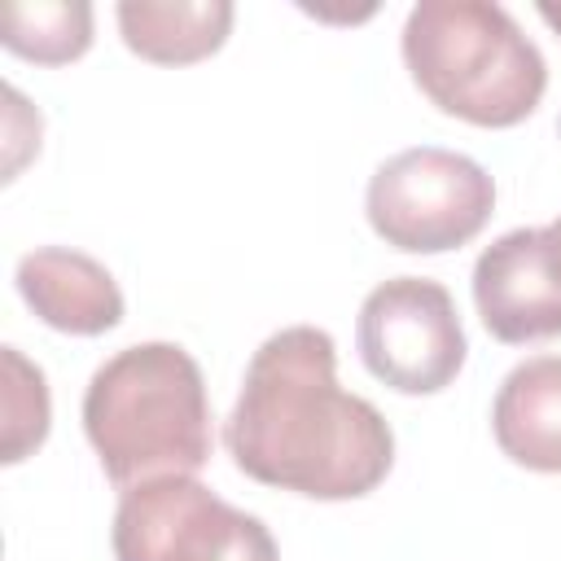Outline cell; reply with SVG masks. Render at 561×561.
<instances>
[{
  "label": "cell",
  "mask_w": 561,
  "mask_h": 561,
  "mask_svg": "<svg viewBox=\"0 0 561 561\" xmlns=\"http://www.w3.org/2000/svg\"><path fill=\"white\" fill-rule=\"evenodd\" d=\"M224 447L245 478L307 500H359L394 465L390 421L337 386V346L316 324H289L254 351Z\"/></svg>",
  "instance_id": "obj_1"
},
{
  "label": "cell",
  "mask_w": 561,
  "mask_h": 561,
  "mask_svg": "<svg viewBox=\"0 0 561 561\" xmlns=\"http://www.w3.org/2000/svg\"><path fill=\"white\" fill-rule=\"evenodd\" d=\"M83 434L114 486L197 473L210 460V403L197 359L175 342L110 355L83 390Z\"/></svg>",
  "instance_id": "obj_2"
},
{
  "label": "cell",
  "mask_w": 561,
  "mask_h": 561,
  "mask_svg": "<svg viewBox=\"0 0 561 561\" xmlns=\"http://www.w3.org/2000/svg\"><path fill=\"white\" fill-rule=\"evenodd\" d=\"M403 66L443 114L473 127L526 123L548 88L535 39L486 0H421L403 22Z\"/></svg>",
  "instance_id": "obj_3"
},
{
  "label": "cell",
  "mask_w": 561,
  "mask_h": 561,
  "mask_svg": "<svg viewBox=\"0 0 561 561\" xmlns=\"http://www.w3.org/2000/svg\"><path fill=\"white\" fill-rule=\"evenodd\" d=\"M364 210L386 245L403 254H447L486 228L495 180L469 153L416 145L373 171Z\"/></svg>",
  "instance_id": "obj_4"
},
{
  "label": "cell",
  "mask_w": 561,
  "mask_h": 561,
  "mask_svg": "<svg viewBox=\"0 0 561 561\" xmlns=\"http://www.w3.org/2000/svg\"><path fill=\"white\" fill-rule=\"evenodd\" d=\"M114 561H280L272 530L193 473L136 482L114 508Z\"/></svg>",
  "instance_id": "obj_5"
},
{
  "label": "cell",
  "mask_w": 561,
  "mask_h": 561,
  "mask_svg": "<svg viewBox=\"0 0 561 561\" xmlns=\"http://www.w3.org/2000/svg\"><path fill=\"white\" fill-rule=\"evenodd\" d=\"M355 346L364 368L399 394L447 390L469 355L451 294L430 276H390L359 302Z\"/></svg>",
  "instance_id": "obj_6"
},
{
  "label": "cell",
  "mask_w": 561,
  "mask_h": 561,
  "mask_svg": "<svg viewBox=\"0 0 561 561\" xmlns=\"http://www.w3.org/2000/svg\"><path fill=\"white\" fill-rule=\"evenodd\" d=\"M473 307L508 346L561 337V241L548 228H513L473 263Z\"/></svg>",
  "instance_id": "obj_7"
},
{
  "label": "cell",
  "mask_w": 561,
  "mask_h": 561,
  "mask_svg": "<svg viewBox=\"0 0 561 561\" xmlns=\"http://www.w3.org/2000/svg\"><path fill=\"white\" fill-rule=\"evenodd\" d=\"M22 302L57 333L101 337L123 320V289L105 263L70 245H39L18 259Z\"/></svg>",
  "instance_id": "obj_8"
},
{
  "label": "cell",
  "mask_w": 561,
  "mask_h": 561,
  "mask_svg": "<svg viewBox=\"0 0 561 561\" xmlns=\"http://www.w3.org/2000/svg\"><path fill=\"white\" fill-rule=\"evenodd\" d=\"M491 434L500 451L535 473H561V355L522 359L495 390Z\"/></svg>",
  "instance_id": "obj_9"
},
{
  "label": "cell",
  "mask_w": 561,
  "mask_h": 561,
  "mask_svg": "<svg viewBox=\"0 0 561 561\" xmlns=\"http://www.w3.org/2000/svg\"><path fill=\"white\" fill-rule=\"evenodd\" d=\"M123 44L153 66H193L224 48L237 9L228 0H123L114 9Z\"/></svg>",
  "instance_id": "obj_10"
},
{
  "label": "cell",
  "mask_w": 561,
  "mask_h": 561,
  "mask_svg": "<svg viewBox=\"0 0 561 561\" xmlns=\"http://www.w3.org/2000/svg\"><path fill=\"white\" fill-rule=\"evenodd\" d=\"M0 44L35 66H66L92 48L88 0H13L0 9Z\"/></svg>",
  "instance_id": "obj_11"
},
{
  "label": "cell",
  "mask_w": 561,
  "mask_h": 561,
  "mask_svg": "<svg viewBox=\"0 0 561 561\" xmlns=\"http://www.w3.org/2000/svg\"><path fill=\"white\" fill-rule=\"evenodd\" d=\"M0 359H4V443H0V460L22 465L48 438L53 399H48V381H44L39 364H31L18 346H4Z\"/></svg>",
  "instance_id": "obj_12"
},
{
  "label": "cell",
  "mask_w": 561,
  "mask_h": 561,
  "mask_svg": "<svg viewBox=\"0 0 561 561\" xmlns=\"http://www.w3.org/2000/svg\"><path fill=\"white\" fill-rule=\"evenodd\" d=\"M539 18L561 35V4H557V0H543V4H539Z\"/></svg>",
  "instance_id": "obj_13"
},
{
  "label": "cell",
  "mask_w": 561,
  "mask_h": 561,
  "mask_svg": "<svg viewBox=\"0 0 561 561\" xmlns=\"http://www.w3.org/2000/svg\"><path fill=\"white\" fill-rule=\"evenodd\" d=\"M548 232H552V237H557V241H561V215H557V219H552V224H548Z\"/></svg>",
  "instance_id": "obj_14"
}]
</instances>
